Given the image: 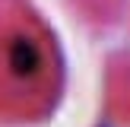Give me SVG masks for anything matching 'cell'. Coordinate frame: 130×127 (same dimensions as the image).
Here are the masks:
<instances>
[{"mask_svg": "<svg viewBox=\"0 0 130 127\" xmlns=\"http://www.w3.org/2000/svg\"><path fill=\"white\" fill-rule=\"evenodd\" d=\"M48 83V54L32 25H10L0 19V92L32 99Z\"/></svg>", "mask_w": 130, "mask_h": 127, "instance_id": "1", "label": "cell"}]
</instances>
